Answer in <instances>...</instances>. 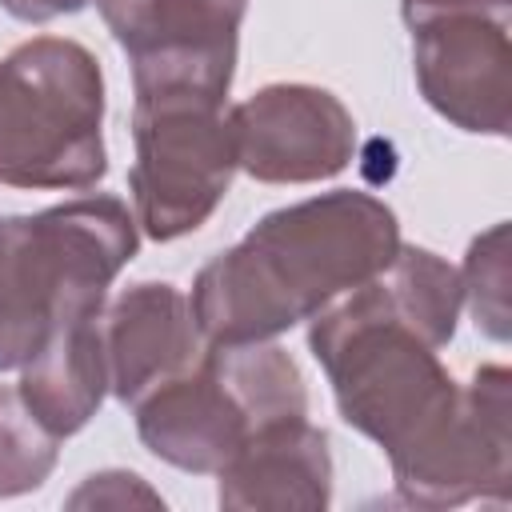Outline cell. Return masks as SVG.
<instances>
[{"instance_id":"4","label":"cell","mask_w":512,"mask_h":512,"mask_svg":"<svg viewBox=\"0 0 512 512\" xmlns=\"http://www.w3.org/2000/svg\"><path fill=\"white\" fill-rule=\"evenodd\" d=\"M140 440L184 472H220L264 424L308 416L304 376L268 340L212 344L136 404Z\"/></svg>"},{"instance_id":"13","label":"cell","mask_w":512,"mask_h":512,"mask_svg":"<svg viewBox=\"0 0 512 512\" xmlns=\"http://www.w3.org/2000/svg\"><path fill=\"white\" fill-rule=\"evenodd\" d=\"M56 440L16 388H0V496L36 488L56 464Z\"/></svg>"},{"instance_id":"9","label":"cell","mask_w":512,"mask_h":512,"mask_svg":"<svg viewBox=\"0 0 512 512\" xmlns=\"http://www.w3.org/2000/svg\"><path fill=\"white\" fill-rule=\"evenodd\" d=\"M236 168L264 184H308L336 176L356 148L352 112L312 84H268L228 112Z\"/></svg>"},{"instance_id":"6","label":"cell","mask_w":512,"mask_h":512,"mask_svg":"<svg viewBox=\"0 0 512 512\" xmlns=\"http://www.w3.org/2000/svg\"><path fill=\"white\" fill-rule=\"evenodd\" d=\"M236 172V136L224 100L196 92L136 96V224L152 240L200 228Z\"/></svg>"},{"instance_id":"14","label":"cell","mask_w":512,"mask_h":512,"mask_svg":"<svg viewBox=\"0 0 512 512\" xmlns=\"http://www.w3.org/2000/svg\"><path fill=\"white\" fill-rule=\"evenodd\" d=\"M504 224H492L484 236L472 240L460 288L476 316V328L488 340H508V252H504Z\"/></svg>"},{"instance_id":"11","label":"cell","mask_w":512,"mask_h":512,"mask_svg":"<svg viewBox=\"0 0 512 512\" xmlns=\"http://www.w3.org/2000/svg\"><path fill=\"white\" fill-rule=\"evenodd\" d=\"M328 436L308 416L264 424L220 468V504L232 508H316L328 504Z\"/></svg>"},{"instance_id":"3","label":"cell","mask_w":512,"mask_h":512,"mask_svg":"<svg viewBox=\"0 0 512 512\" xmlns=\"http://www.w3.org/2000/svg\"><path fill=\"white\" fill-rule=\"evenodd\" d=\"M136 244V216L116 196L0 216V372L24 368L68 320L100 312Z\"/></svg>"},{"instance_id":"7","label":"cell","mask_w":512,"mask_h":512,"mask_svg":"<svg viewBox=\"0 0 512 512\" xmlns=\"http://www.w3.org/2000/svg\"><path fill=\"white\" fill-rule=\"evenodd\" d=\"M424 100L464 132H508V0H404Z\"/></svg>"},{"instance_id":"1","label":"cell","mask_w":512,"mask_h":512,"mask_svg":"<svg viewBox=\"0 0 512 512\" xmlns=\"http://www.w3.org/2000/svg\"><path fill=\"white\" fill-rule=\"evenodd\" d=\"M464 304L460 272L428 248H400L384 272L312 316L340 416L392 456L396 488L420 504L456 464L468 388L440 364Z\"/></svg>"},{"instance_id":"5","label":"cell","mask_w":512,"mask_h":512,"mask_svg":"<svg viewBox=\"0 0 512 512\" xmlns=\"http://www.w3.org/2000/svg\"><path fill=\"white\" fill-rule=\"evenodd\" d=\"M104 80L96 56L36 36L0 60V184L92 188L104 160Z\"/></svg>"},{"instance_id":"8","label":"cell","mask_w":512,"mask_h":512,"mask_svg":"<svg viewBox=\"0 0 512 512\" xmlns=\"http://www.w3.org/2000/svg\"><path fill=\"white\" fill-rule=\"evenodd\" d=\"M96 8L132 60L136 96H228L248 0H96Z\"/></svg>"},{"instance_id":"10","label":"cell","mask_w":512,"mask_h":512,"mask_svg":"<svg viewBox=\"0 0 512 512\" xmlns=\"http://www.w3.org/2000/svg\"><path fill=\"white\" fill-rule=\"evenodd\" d=\"M100 328L108 356V388L124 404H136L200 356V328L192 304L172 284L128 288L100 316Z\"/></svg>"},{"instance_id":"15","label":"cell","mask_w":512,"mask_h":512,"mask_svg":"<svg viewBox=\"0 0 512 512\" xmlns=\"http://www.w3.org/2000/svg\"><path fill=\"white\" fill-rule=\"evenodd\" d=\"M16 20H32V24H44V20H56L64 12H80L88 0H0Z\"/></svg>"},{"instance_id":"12","label":"cell","mask_w":512,"mask_h":512,"mask_svg":"<svg viewBox=\"0 0 512 512\" xmlns=\"http://www.w3.org/2000/svg\"><path fill=\"white\" fill-rule=\"evenodd\" d=\"M100 316L104 308L68 320L20 368L16 392L52 436L80 432L108 392V356H104Z\"/></svg>"},{"instance_id":"2","label":"cell","mask_w":512,"mask_h":512,"mask_svg":"<svg viewBox=\"0 0 512 512\" xmlns=\"http://www.w3.org/2000/svg\"><path fill=\"white\" fill-rule=\"evenodd\" d=\"M396 252V212L368 192L336 188L268 212L200 268L188 304L208 344L272 340L384 272Z\"/></svg>"}]
</instances>
